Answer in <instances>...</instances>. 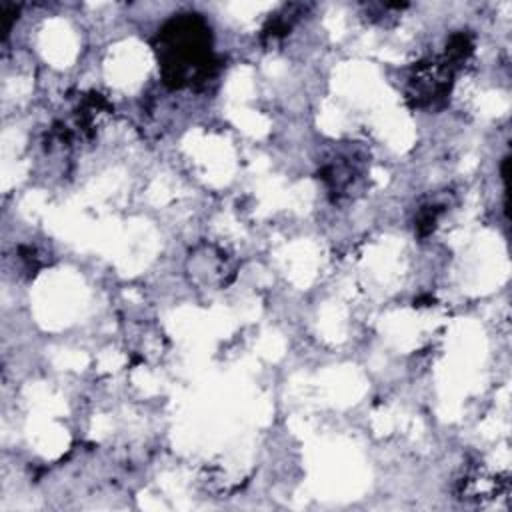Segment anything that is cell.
Listing matches in <instances>:
<instances>
[{"instance_id": "cell-2", "label": "cell", "mask_w": 512, "mask_h": 512, "mask_svg": "<svg viewBox=\"0 0 512 512\" xmlns=\"http://www.w3.org/2000/svg\"><path fill=\"white\" fill-rule=\"evenodd\" d=\"M452 64L444 62H422L416 66L410 78L408 98L416 106H430L450 92Z\"/></svg>"}, {"instance_id": "cell-1", "label": "cell", "mask_w": 512, "mask_h": 512, "mask_svg": "<svg viewBox=\"0 0 512 512\" xmlns=\"http://www.w3.org/2000/svg\"><path fill=\"white\" fill-rule=\"evenodd\" d=\"M158 52L164 66V78L174 86L208 74V30L198 18L188 16L170 22L160 34Z\"/></svg>"}]
</instances>
